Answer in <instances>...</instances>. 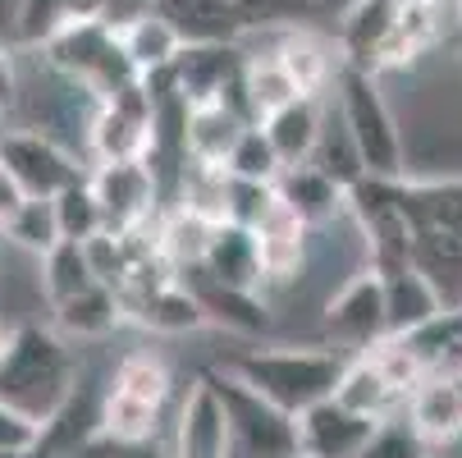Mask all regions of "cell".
Segmentation results:
<instances>
[{
    "label": "cell",
    "mask_w": 462,
    "mask_h": 458,
    "mask_svg": "<svg viewBox=\"0 0 462 458\" xmlns=\"http://www.w3.org/2000/svg\"><path fill=\"white\" fill-rule=\"evenodd\" d=\"M325 119H329L325 97H298L293 106L275 110L271 119H261V128H266V138H271V147H275L284 170L316 161V147L325 138Z\"/></svg>",
    "instance_id": "23"
},
{
    "label": "cell",
    "mask_w": 462,
    "mask_h": 458,
    "mask_svg": "<svg viewBox=\"0 0 462 458\" xmlns=\"http://www.w3.org/2000/svg\"><path fill=\"white\" fill-rule=\"evenodd\" d=\"M42 64L51 74L88 88L97 101L115 97L128 83H138V70L128 64V55L119 46V28H110V23H69L42 51Z\"/></svg>",
    "instance_id": "5"
},
{
    "label": "cell",
    "mask_w": 462,
    "mask_h": 458,
    "mask_svg": "<svg viewBox=\"0 0 462 458\" xmlns=\"http://www.w3.org/2000/svg\"><path fill=\"white\" fill-rule=\"evenodd\" d=\"M375 422L344 408L339 399H325L298 417V449L302 458H357L371 440Z\"/></svg>",
    "instance_id": "16"
},
{
    "label": "cell",
    "mask_w": 462,
    "mask_h": 458,
    "mask_svg": "<svg viewBox=\"0 0 462 458\" xmlns=\"http://www.w3.org/2000/svg\"><path fill=\"white\" fill-rule=\"evenodd\" d=\"M393 5H421V0H393Z\"/></svg>",
    "instance_id": "51"
},
{
    "label": "cell",
    "mask_w": 462,
    "mask_h": 458,
    "mask_svg": "<svg viewBox=\"0 0 462 458\" xmlns=\"http://www.w3.org/2000/svg\"><path fill=\"white\" fill-rule=\"evenodd\" d=\"M19 10L23 0H0V46L14 55V28H19Z\"/></svg>",
    "instance_id": "46"
},
{
    "label": "cell",
    "mask_w": 462,
    "mask_h": 458,
    "mask_svg": "<svg viewBox=\"0 0 462 458\" xmlns=\"http://www.w3.org/2000/svg\"><path fill=\"white\" fill-rule=\"evenodd\" d=\"M229 417V458H302L298 449V417L261 399L225 367L207 371Z\"/></svg>",
    "instance_id": "6"
},
{
    "label": "cell",
    "mask_w": 462,
    "mask_h": 458,
    "mask_svg": "<svg viewBox=\"0 0 462 458\" xmlns=\"http://www.w3.org/2000/svg\"><path fill=\"white\" fill-rule=\"evenodd\" d=\"M380 280H384V307H389V335H412L444 312V294L417 266L384 271Z\"/></svg>",
    "instance_id": "26"
},
{
    "label": "cell",
    "mask_w": 462,
    "mask_h": 458,
    "mask_svg": "<svg viewBox=\"0 0 462 458\" xmlns=\"http://www.w3.org/2000/svg\"><path fill=\"white\" fill-rule=\"evenodd\" d=\"M152 124H156V101L147 83H128L115 97H106L88 124V156L92 165H115V161H147L152 147Z\"/></svg>",
    "instance_id": "8"
},
{
    "label": "cell",
    "mask_w": 462,
    "mask_h": 458,
    "mask_svg": "<svg viewBox=\"0 0 462 458\" xmlns=\"http://www.w3.org/2000/svg\"><path fill=\"white\" fill-rule=\"evenodd\" d=\"M170 207H188L197 216L225 225L229 220V170L225 165H197V161H188Z\"/></svg>",
    "instance_id": "34"
},
{
    "label": "cell",
    "mask_w": 462,
    "mask_h": 458,
    "mask_svg": "<svg viewBox=\"0 0 462 458\" xmlns=\"http://www.w3.org/2000/svg\"><path fill=\"white\" fill-rule=\"evenodd\" d=\"M403 417L412 422V431L426 440V449H444V444H457L462 440V385L457 376L444 367V371H430L403 404Z\"/></svg>",
    "instance_id": "15"
},
{
    "label": "cell",
    "mask_w": 462,
    "mask_h": 458,
    "mask_svg": "<svg viewBox=\"0 0 462 458\" xmlns=\"http://www.w3.org/2000/svg\"><path fill=\"white\" fill-rule=\"evenodd\" d=\"M220 367L229 376H238L247 389H256L261 399H271L275 408L302 417L307 408L335 399L344 367H348V353L316 349V344H275V349L229 353Z\"/></svg>",
    "instance_id": "3"
},
{
    "label": "cell",
    "mask_w": 462,
    "mask_h": 458,
    "mask_svg": "<svg viewBox=\"0 0 462 458\" xmlns=\"http://www.w3.org/2000/svg\"><path fill=\"white\" fill-rule=\"evenodd\" d=\"M243 46H183L179 60L170 64L174 92L197 106V101H220L225 88L243 74Z\"/></svg>",
    "instance_id": "19"
},
{
    "label": "cell",
    "mask_w": 462,
    "mask_h": 458,
    "mask_svg": "<svg viewBox=\"0 0 462 458\" xmlns=\"http://www.w3.org/2000/svg\"><path fill=\"white\" fill-rule=\"evenodd\" d=\"M124 312L134 325H143V331L152 335H165V340H179V335H192L207 325V312L202 303H197V294L174 276V280H161L134 298H124Z\"/></svg>",
    "instance_id": "17"
},
{
    "label": "cell",
    "mask_w": 462,
    "mask_h": 458,
    "mask_svg": "<svg viewBox=\"0 0 462 458\" xmlns=\"http://www.w3.org/2000/svg\"><path fill=\"white\" fill-rule=\"evenodd\" d=\"M5 238L32 257H46L60 243V225H55V202L51 198H28L19 207V216L5 225Z\"/></svg>",
    "instance_id": "37"
},
{
    "label": "cell",
    "mask_w": 462,
    "mask_h": 458,
    "mask_svg": "<svg viewBox=\"0 0 462 458\" xmlns=\"http://www.w3.org/2000/svg\"><path fill=\"white\" fill-rule=\"evenodd\" d=\"M28 202V192H23V183L5 170V165H0V234H5V225L19 216V207Z\"/></svg>",
    "instance_id": "43"
},
{
    "label": "cell",
    "mask_w": 462,
    "mask_h": 458,
    "mask_svg": "<svg viewBox=\"0 0 462 458\" xmlns=\"http://www.w3.org/2000/svg\"><path fill=\"white\" fill-rule=\"evenodd\" d=\"M335 399H339L344 408L371 417V422H384V417H393V413H403V404H408V395H403V389L393 385L366 353H353V358H348Z\"/></svg>",
    "instance_id": "27"
},
{
    "label": "cell",
    "mask_w": 462,
    "mask_h": 458,
    "mask_svg": "<svg viewBox=\"0 0 462 458\" xmlns=\"http://www.w3.org/2000/svg\"><path fill=\"white\" fill-rule=\"evenodd\" d=\"M0 165H5L28 198H55V192H64L69 183L83 179V165L79 156L64 147L55 134H46V128H5L0 134Z\"/></svg>",
    "instance_id": "10"
},
{
    "label": "cell",
    "mask_w": 462,
    "mask_h": 458,
    "mask_svg": "<svg viewBox=\"0 0 462 458\" xmlns=\"http://www.w3.org/2000/svg\"><path fill=\"white\" fill-rule=\"evenodd\" d=\"M161 5V0H110V10H106V23L110 28H124V23H134L143 14H152Z\"/></svg>",
    "instance_id": "44"
},
{
    "label": "cell",
    "mask_w": 462,
    "mask_h": 458,
    "mask_svg": "<svg viewBox=\"0 0 462 458\" xmlns=\"http://www.w3.org/2000/svg\"><path fill=\"white\" fill-rule=\"evenodd\" d=\"M10 331H14V325L0 321V358H5V349H10Z\"/></svg>",
    "instance_id": "47"
},
{
    "label": "cell",
    "mask_w": 462,
    "mask_h": 458,
    "mask_svg": "<svg viewBox=\"0 0 462 458\" xmlns=\"http://www.w3.org/2000/svg\"><path fill=\"white\" fill-rule=\"evenodd\" d=\"M10 110H14V106H10L5 97H0V134H5V128H10V124H5V119H10Z\"/></svg>",
    "instance_id": "48"
},
{
    "label": "cell",
    "mask_w": 462,
    "mask_h": 458,
    "mask_svg": "<svg viewBox=\"0 0 462 458\" xmlns=\"http://www.w3.org/2000/svg\"><path fill=\"white\" fill-rule=\"evenodd\" d=\"M119 46H124L128 64L138 70V79H152V74H165L170 64L179 60L183 37H179V28L161 10H152V14H143V19L119 28Z\"/></svg>",
    "instance_id": "28"
},
{
    "label": "cell",
    "mask_w": 462,
    "mask_h": 458,
    "mask_svg": "<svg viewBox=\"0 0 462 458\" xmlns=\"http://www.w3.org/2000/svg\"><path fill=\"white\" fill-rule=\"evenodd\" d=\"M280 198L302 216L307 229H325L335 220H348V183L325 174L320 165H293L280 174Z\"/></svg>",
    "instance_id": "22"
},
{
    "label": "cell",
    "mask_w": 462,
    "mask_h": 458,
    "mask_svg": "<svg viewBox=\"0 0 462 458\" xmlns=\"http://www.w3.org/2000/svg\"><path fill=\"white\" fill-rule=\"evenodd\" d=\"M335 115L348 128L357 161L371 179H403L408 174V143H403V128L384 101L380 74L344 64V74L335 83Z\"/></svg>",
    "instance_id": "4"
},
{
    "label": "cell",
    "mask_w": 462,
    "mask_h": 458,
    "mask_svg": "<svg viewBox=\"0 0 462 458\" xmlns=\"http://www.w3.org/2000/svg\"><path fill=\"white\" fill-rule=\"evenodd\" d=\"M55 312V331L64 335V340H79V344H97V340H110L119 325L128 321V312H124V298L110 289V285H92V289H83V294H74V298H64L60 307H51Z\"/></svg>",
    "instance_id": "24"
},
{
    "label": "cell",
    "mask_w": 462,
    "mask_h": 458,
    "mask_svg": "<svg viewBox=\"0 0 462 458\" xmlns=\"http://www.w3.org/2000/svg\"><path fill=\"white\" fill-rule=\"evenodd\" d=\"M202 271L229 289H243V294H266V271H261V248H256V234L225 220L211 238V252L202 261Z\"/></svg>",
    "instance_id": "25"
},
{
    "label": "cell",
    "mask_w": 462,
    "mask_h": 458,
    "mask_svg": "<svg viewBox=\"0 0 462 458\" xmlns=\"http://www.w3.org/2000/svg\"><path fill=\"white\" fill-rule=\"evenodd\" d=\"M37 261H42V294H46L51 307H60L64 298H74V294L101 285V280H97V266H92L88 243L60 238V243H55L46 257H37Z\"/></svg>",
    "instance_id": "32"
},
{
    "label": "cell",
    "mask_w": 462,
    "mask_h": 458,
    "mask_svg": "<svg viewBox=\"0 0 462 458\" xmlns=\"http://www.w3.org/2000/svg\"><path fill=\"white\" fill-rule=\"evenodd\" d=\"M453 19H457V28H462V0H453Z\"/></svg>",
    "instance_id": "49"
},
{
    "label": "cell",
    "mask_w": 462,
    "mask_h": 458,
    "mask_svg": "<svg viewBox=\"0 0 462 458\" xmlns=\"http://www.w3.org/2000/svg\"><path fill=\"white\" fill-rule=\"evenodd\" d=\"M448 371H453V376H457V385H462V367H448Z\"/></svg>",
    "instance_id": "52"
},
{
    "label": "cell",
    "mask_w": 462,
    "mask_h": 458,
    "mask_svg": "<svg viewBox=\"0 0 462 458\" xmlns=\"http://www.w3.org/2000/svg\"><path fill=\"white\" fill-rule=\"evenodd\" d=\"M183 37V46H243L256 23L238 0H161L156 5Z\"/></svg>",
    "instance_id": "13"
},
{
    "label": "cell",
    "mask_w": 462,
    "mask_h": 458,
    "mask_svg": "<svg viewBox=\"0 0 462 458\" xmlns=\"http://www.w3.org/2000/svg\"><path fill=\"white\" fill-rule=\"evenodd\" d=\"M216 229H220L216 220L197 216L188 207H165L161 220H156V248H161V257L170 261V266L183 276V271H192V266H202V261H207Z\"/></svg>",
    "instance_id": "29"
},
{
    "label": "cell",
    "mask_w": 462,
    "mask_h": 458,
    "mask_svg": "<svg viewBox=\"0 0 462 458\" xmlns=\"http://www.w3.org/2000/svg\"><path fill=\"white\" fill-rule=\"evenodd\" d=\"M225 170L234 179H252V183H280V174H284V165H280V156H275V147H271V138H266L261 124H252L247 134L238 138V147H234Z\"/></svg>",
    "instance_id": "38"
},
{
    "label": "cell",
    "mask_w": 462,
    "mask_h": 458,
    "mask_svg": "<svg viewBox=\"0 0 462 458\" xmlns=\"http://www.w3.org/2000/svg\"><path fill=\"white\" fill-rule=\"evenodd\" d=\"M88 179H92V192L106 211V234H143L165 211V192H161L147 161L92 165Z\"/></svg>",
    "instance_id": "9"
},
{
    "label": "cell",
    "mask_w": 462,
    "mask_h": 458,
    "mask_svg": "<svg viewBox=\"0 0 462 458\" xmlns=\"http://www.w3.org/2000/svg\"><path fill=\"white\" fill-rule=\"evenodd\" d=\"M399 10L393 0H353L339 19V51H344V64L353 70H366V74H380V55L389 46V33L399 23Z\"/></svg>",
    "instance_id": "20"
},
{
    "label": "cell",
    "mask_w": 462,
    "mask_h": 458,
    "mask_svg": "<svg viewBox=\"0 0 462 458\" xmlns=\"http://www.w3.org/2000/svg\"><path fill=\"white\" fill-rule=\"evenodd\" d=\"M252 128V119H243L229 101H197L183 115V147L188 161L197 165H229L238 138Z\"/></svg>",
    "instance_id": "21"
},
{
    "label": "cell",
    "mask_w": 462,
    "mask_h": 458,
    "mask_svg": "<svg viewBox=\"0 0 462 458\" xmlns=\"http://www.w3.org/2000/svg\"><path fill=\"white\" fill-rule=\"evenodd\" d=\"M320 331L339 353H366L389 335V307H384V280L375 266H357L320 307Z\"/></svg>",
    "instance_id": "7"
},
{
    "label": "cell",
    "mask_w": 462,
    "mask_h": 458,
    "mask_svg": "<svg viewBox=\"0 0 462 458\" xmlns=\"http://www.w3.org/2000/svg\"><path fill=\"white\" fill-rule=\"evenodd\" d=\"M280 202V188L275 183H252V179H234L229 174V220L243 229H256L261 216Z\"/></svg>",
    "instance_id": "40"
},
{
    "label": "cell",
    "mask_w": 462,
    "mask_h": 458,
    "mask_svg": "<svg viewBox=\"0 0 462 458\" xmlns=\"http://www.w3.org/2000/svg\"><path fill=\"white\" fill-rule=\"evenodd\" d=\"M256 28H293L316 10V0H238Z\"/></svg>",
    "instance_id": "42"
},
{
    "label": "cell",
    "mask_w": 462,
    "mask_h": 458,
    "mask_svg": "<svg viewBox=\"0 0 462 458\" xmlns=\"http://www.w3.org/2000/svg\"><path fill=\"white\" fill-rule=\"evenodd\" d=\"M271 51L284 60V70L293 74V83H298L302 97H329V92H335V83H339V74H344L339 42L335 37H320V33H311L302 23L280 28V37H275Z\"/></svg>",
    "instance_id": "14"
},
{
    "label": "cell",
    "mask_w": 462,
    "mask_h": 458,
    "mask_svg": "<svg viewBox=\"0 0 462 458\" xmlns=\"http://www.w3.org/2000/svg\"><path fill=\"white\" fill-rule=\"evenodd\" d=\"M55 225H60V238H69V243H92L106 234V211L97 202V192H92V179L83 174L79 183H69L64 192H55Z\"/></svg>",
    "instance_id": "35"
},
{
    "label": "cell",
    "mask_w": 462,
    "mask_h": 458,
    "mask_svg": "<svg viewBox=\"0 0 462 458\" xmlns=\"http://www.w3.org/2000/svg\"><path fill=\"white\" fill-rule=\"evenodd\" d=\"M170 453L174 458H229V417H225V404L216 395L211 376H197L188 385L179 417H174Z\"/></svg>",
    "instance_id": "11"
},
{
    "label": "cell",
    "mask_w": 462,
    "mask_h": 458,
    "mask_svg": "<svg viewBox=\"0 0 462 458\" xmlns=\"http://www.w3.org/2000/svg\"><path fill=\"white\" fill-rule=\"evenodd\" d=\"M384 192L399 211L412 266L435 280L444 307L462 303V174L444 179H384Z\"/></svg>",
    "instance_id": "1"
},
{
    "label": "cell",
    "mask_w": 462,
    "mask_h": 458,
    "mask_svg": "<svg viewBox=\"0 0 462 458\" xmlns=\"http://www.w3.org/2000/svg\"><path fill=\"white\" fill-rule=\"evenodd\" d=\"M357 458H430V449L403 413H393V417L375 422V431H371V440L362 444Z\"/></svg>",
    "instance_id": "39"
},
{
    "label": "cell",
    "mask_w": 462,
    "mask_h": 458,
    "mask_svg": "<svg viewBox=\"0 0 462 458\" xmlns=\"http://www.w3.org/2000/svg\"><path fill=\"white\" fill-rule=\"evenodd\" d=\"M256 248H261V271H266V289H284L298 285V276L307 271V252H311V229L302 225V216L280 198L261 225L252 229Z\"/></svg>",
    "instance_id": "12"
},
{
    "label": "cell",
    "mask_w": 462,
    "mask_h": 458,
    "mask_svg": "<svg viewBox=\"0 0 462 458\" xmlns=\"http://www.w3.org/2000/svg\"><path fill=\"white\" fill-rule=\"evenodd\" d=\"M60 5L69 14V23H106L110 0H60Z\"/></svg>",
    "instance_id": "45"
},
{
    "label": "cell",
    "mask_w": 462,
    "mask_h": 458,
    "mask_svg": "<svg viewBox=\"0 0 462 458\" xmlns=\"http://www.w3.org/2000/svg\"><path fill=\"white\" fill-rule=\"evenodd\" d=\"M64 28H69V14H64L60 0H23L19 28H14V55H42Z\"/></svg>",
    "instance_id": "36"
},
{
    "label": "cell",
    "mask_w": 462,
    "mask_h": 458,
    "mask_svg": "<svg viewBox=\"0 0 462 458\" xmlns=\"http://www.w3.org/2000/svg\"><path fill=\"white\" fill-rule=\"evenodd\" d=\"M165 408L143 404L134 395H119V389H101V440L110 444H152L161 431Z\"/></svg>",
    "instance_id": "31"
},
{
    "label": "cell",
    "mask_w": 462,
    "mask_h": 458,
    "mask_svg": "<svg viewBox=\"0 0 462 458\" xmlns=\"http://www.w3.org/2000/svg\"><path fill=\"white\" fill-rule=\"evenodd\" d=\"M448 367H462V349H457V353H453V362H448Z\"/></svg>",
    "instance_id": "50"
},
{
    "label": "cell",
    "mask_w": 462,
    "mask_h": 458,
    "mask_svg": "<svg viewBox=\"0 0 462 458\" xmlns=\"http://www.w3.org/2000/svg\"><path fill=\"white\" fill-rule=\"evenodd\" d=\"M110 389H119V395H134L143 404H156L165 408L170 395H174V371L170 362L156 353V349H134V353H124L110 371Z\"/></svg>",
    "instance_id": "33"
},
{
    "label": "cell",
    "mask_w": 462,
    "mask_h": 458,
    "mask_svg": "<svg viewBox=\"0 0 462 458\" xmlns=\"http://www.w3.org/2000/svg\"><path fill=\"white\" fill-rule=\"evenodd\" d=\"M243 92H247V106H252L256 124L302 97L293 74L284 70V60L275 51H247V60H243Z\"/></svg>",
    "instance_id": "30"
},
{
    "label": "cell",
    "mask_w": 462,
    "mask_h": 458,
    "mask_svg": "<svg viewBox=\"0 0 462 458\" xmlns=\"http://www.w3.org/2000/svg\"><path fill=\"white\" fill-rule=\"evenodd\" d=\"M37 440H42V426L32 417H23L10 404H0V458H32Z\"/></svg>",
    "instance_id": "41"
},
{
    "label": "cell",
    "mask_w": 462,
    "mask_h": 458,
    "mask_svg": "<svg viewBox=\"0 0 462 458\" xmlns=\"http://www.w3.org/2000/svg\"><path fill=\"white\" fill-rule=\"evenodd\" d=\"M79 389V358L55 325L23 321L10 331V349L0 358V404L19 408L46 426Z\"/></svg>",
    "instance_id": "2"
},
{
    "label": "cell",
    "mask_w": 462,
    "mask_h": 458,
    "mask_svg": "<svg viewBox=\"0 0 462 458\" xmlns=\"http://www.w3.org/2000/svg\"><path fill=\"white\" fill-rule=\"evenodd\" d=\"M179 280L197 294V303H202V312H207V325H225L229 335H266L271 331V303L261 294L229 289V285L211 280L202 266L183 271Z\"/></svg>",
    "instance_id": "18"
}]
</instances>
